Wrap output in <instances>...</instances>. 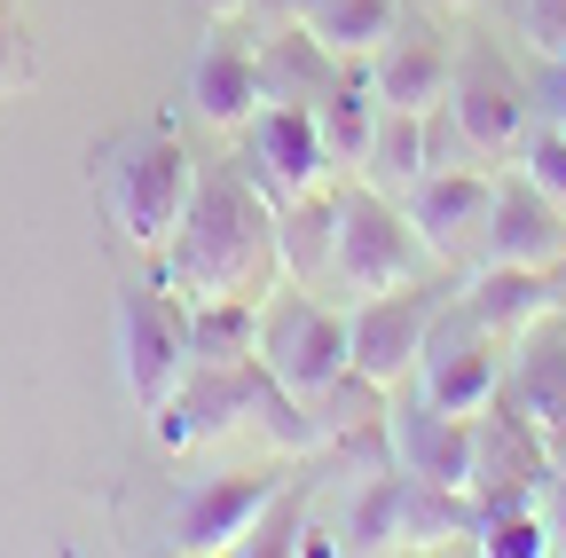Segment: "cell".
I'll use <instances>...</instances> for the list:
<instances>
[{"instance_id":"27","label":"cell","mask_w":566,"mask_h":558,"mask_svg":"<svg viewBox=\"0 0 566 558\" xmlns=\"http://www.w3.org/2000/svg\"><path fill=\"white\" fill-rule=\"evenodd\" d=\"M252 417H260V441H268L275 456H323V417H315L307 393H283L275 378H260Z\"/></svg>"},{"instance_id":"31","label":"cell","mask_w":566,"mask_h":558,"mask_svg":"<svg viewBox=\"0 0 566 558\" xmlns=\"http://www.w3.org/2000/svg\"><path fill=\"white\" fill-rule=\"evenodd\" d=\"M527 40H535L543 63L566 55V0H527Z\"/></svg>"},{"instance_id":"1","label":"cell","mask_w":566,"mask_h":558,"mask_svg":"<svg viewBox=\"0 0 566 558\" xmlns=\"http://www.w3.org/2000/svg\"><path fill=\"white\" fill-rule=\"evenodd\" d=\"M150 284L181 299H268L283 284L275 260V204L237 173H197V197L166 252H150Z\"/></svg>"},{"instance_id":"28","label":"cell","mask_w":566,"mask_h":558,"mask_svg":"<svg viewBox=\"0 0 566 558\" xmlns=\"http://www.w3.org/2000/svg\"><path fill=\"white\" fill-rule=\"evenodd\" d=\"M472 550H488V558H543V550H551L543 504H512V512H495V519H480Z\"/></svg>"},{"instance_id":"2","label":"cell","mask_w":566,"mask_h":558,"mask_svg":"<svg viewBox=\"0 0 566 558\" xmlns=\"http://www.w3.org/2000/svg\"><path fill=\"white\" fill-rule=\"evenodd\" d=\"M103 204H111V221L134 252H166L181 213H189V197H197V158L174 126H134L118 134V143L103 150Z\"/></svg>"},{"instance_id":"15","label":"cell","mask_w":566,"mask_h":558,"mask_svg":"<svg viewBox=\"0 0 566 558\" xmlns=\"http://www.w3.org/2000/svg\"><path fill=\"white\" fill-rule=\"evenodd\" d=\"M480 260H495V267H566V213L543 204L520 173L495 181V213H488Z\"/></svg>"},{"instance_id":"35","label":"cell","mask_w":566,"mask_h":558,"mask_svg":"<svg viewBox=\"0 0 566 558\" xmlns=\"http://www.w3.org/2000/svg\"><path fill=\"white\" fill-rule=\"evenodd\" d=\"M197 9H205V17H212V24H237V17H244V9H252V0H197Z\"/></svg>"},{"instance_id":"19","label":"cell","mask_w":566,"mask_h":558,"mask_svg":"<svg viewBox=\"0 0 566 558\" xmlns=\"http://www.w3.org/2000/svg\"><path fill=\"white\" fill-rule=\"evenodd\" d=\"M252 55H260V103H283V110H315V103L338 87V72H346V63H338L315 32H300V24H283V32L260 40Z\"/></svg>"},{"instance_id":"3","label":"cell","mask_w":566,"mask_h":558,"mask_svg":"<svg viewBox=\"0 0 566 558\" xmlns=\"http://www.w3.org/2000/svg\"><path fill=\"white\" fill-rule=\"evenodd\" d=\"M424 244L409 229V213L378 189H338V252H331V284L346 299H378V292H401V284H424Z\"/></svg>"},{"instance_id":"8","label":"cell","mask_w":566,"mask_h":558,"mask_svg":"<svg viewBox=\"0 0 566 558\" xmlns=\"http://www.w3.org/2000/svg\"><path fill=\"white\" fill-rule=\"evenodd\" d=\"M449 118H457V134H464V150H480V158H520V143L535 134V87H527L495 48H472V55H457Z\"/></svg>"},{"instance_id":"21","label":"cell","mask_w":566,"mask_h":558,"mask_svg":"<svg viewBox=\"0 0 566 558\" xmlns=\"http://www.w3.org/2000/svg\"><path fill=\"white\" fill-rule=\"evenodd\" d=\"M331 252H338V197H331V189L292 197V204L275 213V260H283V284L323 292V284H331Z\"/></svg>"},{"instance_id":"25","label":"cell","mask_w":566,"mask_h":558,"mask_svg":"<svg viewBox=\"0 0 566 558\" xmlns=\"http://www.w3.org/2000/svg\"><path fill=\"white\" fill-rule=\"evenodd\" d=\"M441 543H472V496L401 480V550H441Z\"/></svg>"},{"instance_id":"16","label":"cell","mask_w":566,"mask_h":558,"mask_svg":"<svg viewBox=\"0 0 566 558\" xmlns=\"http://www.w3.org/2000/svg\"><path fill=\"white\" fill-rule=\"evenodd\" d=\"M370 87H378V103L386 110H449V80H457V55L433 40V32H394L370 63Z\"/></svg>"},{"instance_id":"13","label":"cell","mask_w":566,"mask_h":558,"mask_svg":"<svg viewBox=\"0 0 566 558\" xmlns=\"http://www.w3.org/2000/svg\"><path fill=\"white\" fill-rule=\"evenodd\" d=\"M551 472L558 464H551L543 433L527 425L520 409H504V393H495L472 417V487H464V496H543Z\"/></svg>"},{"instance_id":"20","label":"cell","mask_w":566,"mask_h":558,"mask_svg":"<svg viewBox=\"0 0 566 558\" xmlns=\"http://www.w3.org/2000/svg\"><path fill=\"white\" fill-rule=\"evenodd\" d=\"M424 173H433V118L424 110H378V134H370L363 166H354V181L401 204Z\"/></svg>"},{"instance_id":"36","label":"cell","mask_w":566,"mask_h":558,"mask_svg":"<svg viewBox=\"0 0 566 558\" xmlns=\"http://www.w3.org/2000/svg\"><path fill=\"white\" fill-rule=\"evenodd\" d=\"M0 9H9V0H0Z\"/></svg>"},{"instance_id":"18","label":"cell","mask_w":566,"mask_h":558,"mask_svg":"<svg viewBox=\"0 0 566 558\" xmlns=\"http://www.w3.org/2000/svg\"><path fill=\"white\" fill-rule=\"evenodd\" d=\"M464 307L504 338V346H520L535 323H551L566 299H558V267H495V260H480V275L464 284Z\"/></svg>"},{"instance_id":"11","label":"cell","mask_w":566,"mask_h":558,"mask_svg":"<svg viewBox=\"0 0 566 558\" xmlns=\"http://www.w3.org/2000/svg\"><path fill=\"white\" fill-rule=\"evenodd\" d=\"M386 456L417 487H472V417H449L401 386L386 409Z\"/></svg>"},{"instance_id":"37","label":"cell","mask_w":566,"mask_h":558,"mask_svg":"<svg viewBox=\"0 0 566 558\" xmlns=\"http://www.w3.org/2000/svg\"><path fill=\"white\" fill-rule=\"evenodd\" d=\"M558 134H566V126H558Z\"/></svg>"},{"instance_id":"14","label":"cell","mask_w":566,"mask_h":558,"mask_svg":"<svg viewBox=\"0 0 566 558\" xmlns=\"http://www.w3.org/2000/svg\"><path fill=\"white\" fill-rule=\"evenodd\" d=\"M283 496L275 472H229V480H189L181 512H174V543L181 550H237L252 535V519Z\"/></svg>"},{"instance_id":"9","label":"cell","mask_w":566,"mask_h":558,"mask_svg":"<svg viewBox=\"0 0 566 558\" xmlns=\"http://www.w3.org/2000/svg\"><path fill=\"white\" fill-rule=\"evenodd\" d=\"M331 150H323V134H315V110H283V103H260V118L244 126V181L275 204H292V197H315L331 189Z\"/></svg>"},{"instance_id":"23","label":"cell","mask_w":566,"mask_h":558,"mask_svg":"<svg viewBox=\"0 0 566 558\" xmlns=\"http://www.w3.org/2000/svg\"><path fill=\"white\" fill-rule=\"evenodd\" d=\"M378 87H370V72L363 63H346L338 72V87L315 103V134H323V150H331V166L338 173H354L363 166V150H370V134H378Z\"/></svg>"},{"instance_id":"29","label":"cell","mask_w":566,"mask_h":558,"mask_svg":"<svg viewBox=\"0 0 566 558\" xmlns=\"http://www.w3.org/2000/svg\"><path fill=\"white\" fill-rule=\"evenodd\" d=\"M512 166H520V181H527L543 204H558V213H566V134H558V126H535Z\"/></svg>"},{"instance_id":"33","label":"cell","mask_w":566,"mask_h":558,"mask_svg":"<svg viewBox=\"0 0 566 558\" xmlns=\"http://www.w3.org/2000/svg\"><path fill=\"white\" fill-rule=\"evenodd\" d=\"M535 504H543V527H551V550H566V472H551V480H543V496H535Z\"/></svg>"},{"instance_id":"24","label":"cell","mask_w":566,"mask_h":558,"mask_svg":"<svg viewBox=\"0 0 566 558\" xmlns=\"http://www.w3.org/2000/svg\"><path fill=\"white\" fill-rule=\"evenodd\" d=\"M260 355V299H189V370H244Z\"/></svg>"},{"instance_id":"34","label":"cell","mask_w":566,"mask_h":558,"mask_svg":"<svg viewBox=\"0 0 566 558\" xmlns=\"http://www.w3.org/2000/svg\"><path fill=\"white\" fill-rule=\"evenodd\" d=\"M9 87H24V55H17V32H9V17H0V95Z\"/></svg>"},{"instance_id":"4","label":"cell","mask_w":566,"mask_h":558,"mask_svg":"<svg viewBox=\"0 0 566 558\" xmlns=\"http://www.w3.org/2000/svg\"><path fill=\"white\" fill-rule=\"evenodd\" d=\"M260 378H275L283 393H323L338 370H346V315H331L315 292L283 284L260 299Z\"/></svg>"},{"instance_id":"10","label":"cell","mask_w":566,"mask_h":558,"mask_svg":"<svg viewBox=\"0 0 566 558\" xmlns=\"http://www.w3.org/2000/svg\"><path fill=\"white\" fill-rule=\"evenodd\" d=\"M401 213L424 244V260L433 267H464L488 236V213H495V181L480 166H433L409 197H401Z\"/></svg>"},{"instance_id":"22","label":"cell","mask_w":566,"mask_h":558,"mask_svg":"<svg viewBox=\"0 0 566 558\" xmlns=\"http://www.w3.org/2000/svg\"><path fill=\"white\" fill-rule=\"evenodd\" d=\"M292 24L315 32L338 63H370V55L401 32V0H300Z\"/></svg>"},{"instance_id":"6","label":"cell","mask_w":566,"mask_h":558,"mask_svg":"<svg viewBox=\"0 0 566 558\" xmlns=\"http://www.w3.org/2000/svg\"><path fill=\"white\" fill-rule=\"evenodd\" d=\"M118 378L142 417L189 378V299L174 284H142L118 299Z\"/></svg>"},{"instance_id":"30","label":"cell","mask_w":566,"mask_h":558,"mask_svg":"<svg viewBox=\"0 0 566 558\" xmlns=\"http://www.w3.org/2000/svg\"><path fill=\"white\" fill-rule=\"evenodd\" d=\"M300 535H307V496H275L260 519H252V535L237 543L244 558H275V550H300Z\"/></svg>"},{"instance_id":"7","label":"cell","mask_w":566,"mask_h":558,"mask_svg":"<svg viewBox=\"0 0 566 558\" xmlns=\"http://www.w3.org/2000/svg\"><path fill=\"white\" fill-rule=\"evenodd\" d=\"M441 299L449 292H424V284H401V292H378V299H346V370H363L386 393L417 386L424 330H433Z\"/></svg>"},{"instance_id":"5","label":"cell","mask_w":566,"mask_h":558,"mask_svg":"<svg viewBox=\"0 0 566 558\" xmlns=\"http://www.w3.org/2000/svg\"><path fill=\"white\" fill-rule=\"evenodd\" d=\"M417 393L433 409H449V417H480L495 393H504V338H495L464 299H441L433 330H424Z\"/></svg>"},{"instance_id":"32","label":"cell","mask_w":566,"mask_h":558,"mask_svg":"<svg viewBox=\"0 0 566 558\" xmlns=\"http://www.w3.org/2000/svg\"><path fill=\"white\" fill-rule=\"evenodd\" d=\"M535 118H543V126H566V55L543 63V80H535Z\"/></svg>"},{"instance_id":"12","label":"cell","mask_w":566,"mask_h":558,"mask_svg":"<svg viewBox=\"0 0 566 558\" xmlns=\"http://www.w3.org/2000/svg\"><path fill=\"white\" fill-rule=\"evenodd\" d=\"M252 401H260V362H244V370H189V378L150 409V433H158L166 456H189V449H205V441H221L229 425H244Z\"/></svg>"},{"instance_id":"17","label":"cell","mask_w":566,"mask_h":558,"mask_svg":"<svg viewBox=\"0 0 566 558\" xmlns=\"http://www.w3.org/2000/svg\"><path fill=\"white\" fill-rule=\"evenodd\" d=\"M189 110L205 126H221V134H244L260 118V55L244 40H221L212 32L189 63Z\"/></svg>"},{"instance_id":"26","label":"cell","mask_w":566,"mask_h":558,"mask_svg":"<svg viewBox=\"0 0 566 558\" xmlns=\"http://www.w3.org/2000/svg\"><path fill=\"white\" fill-rule=\"evenodd\" d=\"M338 543L346 550H401V472L363 480V496H354L346 519H338Z\"/></svg>"}]
</instances>
